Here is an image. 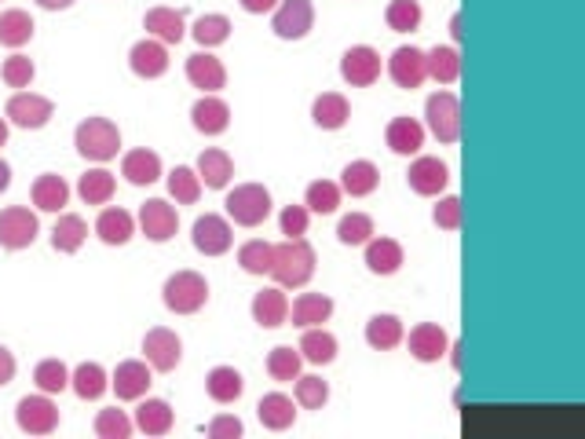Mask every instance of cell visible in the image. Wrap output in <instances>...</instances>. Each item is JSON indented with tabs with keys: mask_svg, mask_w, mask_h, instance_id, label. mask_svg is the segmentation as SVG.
<instances>
[{
	"mask_svg": "<svg viewBox=\"0 0 585 439\" xmlns=\"http://www.w3.org/2000/svg\"><path fill=\"white\" fill-rule=\"evenodd\" d=\"M315 26V4L311 0H278L275 15H271V30L282 41H300L308 37Z\"/></svg>",
	"mask_w": 585,
	"mask_h": 439,
	"instance_id": "9c48e42d",
	"label": "cell"
},
{
	"mask_svg": "<svg viewBox=\"0 0 585 439\" xmlns=\"http://www.w3.org/2000/svg\"><path fill=\"white\" fill-rule=\"evenodd\" d=\"M406 183H410V191L421 194V198H436V194L447 191V183H450L447 161L432 158V154H421V158H414L410 172H406Z\"/></svg>",
	"mask_w": 585,
	"mask_h": 439,
	"instance_id": "4fadbf2b",
	"label": "cell"
},
{
	"mask_svg": "<svg viewBox=\"0 0 585 439\" xmlns=\"http://www.w3.org/2000/svg\"><path fill=\"white\" fill-rule=\"evenodd\" d=\"M461 220H465V209H461V198L458 194H447V198H439L436 209H432V224L439 231H458Z\"/></svg>",
	"mask_w": 585,
	"mask_h": 439,
	"instance_id": "db71d44e",
	"label": "cell"
},
{
	"mask_svg": "<svg viewBox=\"0 0 585 439\" xmlns=\"http://www.w3.org/2000/svg\"><path fill=\"white\" fill-rule=\"evenodd\" d=\"M403 337H406L403 319L392 315V311H381V315H373V319L366 322V344L377 348V352H392V348H399Z\"/></svg>",
	"mask_w": 585,
	"mask_h": 439,
	"instance_id": "83f0119b",
	"label": "cell"
},
{
	"mask_svg": "<svg viewBox=\"0 0 585 439\" xmlns=\"http://www.w3.org/2000/svg\"><path fill=\"white\" fill-rule=\"evenodd\" d=\"M110 388L117 392V399H143L150 392V363L143 359H125L117 363L114 377H110Z\"/></svg>",
	"mask_w": 585,
	"mask_h": 439,
	"instance_id": "d6986e66",
	"label": "cell"
},
{
	"mask_svg": "<svg viewBox=\"0 0 585 439\" xmlns=\"http://www.w3.org/2000/svg\"><path fill=\"white\" fill-rule=\"evenodd\" d=\"M41 235V220L26 205H8L0 209V246L4 249H26Z\"/></svg>",
	"mask_w": 585,
	"mask_h": 439,
	"instance_id": "52a82bcc",
	"label": "cell"
},
{
	"mask_svg": "<svg viewBox=\"0 0 585 439\" xmlns=\"http://www.w3.org/2000/svg\"><path fill=\"white\" fill-rule=\"evenodd\" d=\"M293 399H297V407H304V410H322L330 403V385H326L319 374H304V377H297Z\"/></svg>",
	"mask_w": 585,
	"mask_h": 439,
	"instance_id": "7dc6e473",
	"label": "cell"
},
{
	"mask_svg": "<svg viewBox=\"0 0 585 439\" xmlns=\"http://www.w3.org/2000/svg\"><path fill=\"white\" fill-rule=\"evenodd\" d=\"M300 355H304V363H315V366H330L337 359V337L330 330H322V326H308L304 337H300Z\"/></svg>",
	"mask_w": 585,
	"mask_h": 439,
	"instance_id": "e575fe53",
	"label": "cell"
},
{
	"mask_svg": "<svg viewBox=\"0 0 585 439\" xmlns=\"http://www.w3.org/2000/svg\"><path fill=\"white\" fill-rule=\"evenodd\" d=\"M37 4H41L44 11H63V8H70L74 0H37Z\"/></svg>",
	"mask_w": 585,
	"mask_h": 439,
	"instance_id": "94428289",
	"label": "cell"
},
{
	"mask_svg": "<svg viewBox=\"0 0 585 439\" xmlns=\"http://www.w3.org/2000/svg\"><path fill=\"white\" fill-rule=\"evenodd\" d=\"M205 432L213 439H234V436H242L245 425L238 418H231V414H220V418H213L209 425H205Z\"/></svg>",
	"mask_w": 585,
	"mask_h": 439,
	"instance_id": "9f6ffc18",
	"label": "cell"
},
{
	"mask_svg": "<svg viewBox=\"0 0 585 439\" xmlns=\"http://www.w3.org/2000/svg\"><path fill=\"white\" fill-rule=\"evenodd\" d=\"M143 30H147V37H158L161 44H180L187 37V22H183V11L161 4L143 15Z\"/></svg>",
	"mask_w": 585,
	"mask_h": 439,
	"instance_id": "44dd1931",
	"label": "cell"
},
{
	"mask_svg": "<svg viewBox=\"0 0 585 439\" xmlns=\"http://www.w3.org/2000/svg\"><path fill=\"white\" fill-rule=\"evenodd\" d=\"M271 260H275V246L264 238H249L238 249V264H242L245 275H271Z\"/></svg>",
	"mask_w": 585,
	"mask_h": 439,
	"instance_id": "ee69618b",
	"label": "cell"
},
{
	"mask_svg": "<svg viewBox=\"0 0 585 439\" xmlns=\"http://www.w3.org/2000/svg\"><path fill=\"white\" fill-rule=\"evenodd\" d=\"M128 66H132V74L136 77L154 81V77H161L169 70V44H161L158 37H143V41L132 44Z\"/></svg>",
	"mask_w": 585,
	"mask_h": 439,
	"instance_id": "e0dca14e",
	"label": "cell"
},
{
	"mask_svg": "<svg viewBox=\"0 0 585 439\" xmlns=\"http://www.w3.org/2000/svg\"><path fill=\"white\" fill-rule=\"evenodd\" d=\"M117 191V180L114 172L107 169H88L81 180H77V194L85 198V205H107Z\"/></svg>",
	"mask_w": 585,
	"mask_h": 439,
	"instance_id": "ab89813d",
	"label": "cell"
},
{
	"mask_svg": "<svg viewBox=\"0 0 585 439\" xmlns=\"http://www.w3.org/2000/svg\"><path fill=\"white\" fill-rule=\"evenodd\" d=\"M30 198L41 213H63L66 202H70V183L63 176H55V172H41L30 187Z\"/></svg>",
	"mask_w": 585,
	"mask_h": 439,
	"instance_id": "cb8c5ba5",
	"label": "cell"
},
{
	"mask_svg": "<svg viewBox=\"0 0 585 439\" xmlns=\"http://www.w3.org/2000/svg\"><path fill=\"white\" fill-rule=\"evenodd\" d=\"M384 143H388V150L399 154V158H414V154H421V147H425V125H421L417 118L399 114V118L388 121Z\"/></svg>",
	"mask_w": 585,
	"mask_h": 439,
	"instance_id": "ac0fdd59",
	"label": "cell"
},
{
	"mask_svg": "<svg viewBox=\"0 0 585 439\" xmlns=\"http://www.w3.org/2000/svg\"><path fill=\"white\" fill-rule=\"evenodd\" d=\"M15 370H19V363H15V355L0 344V388L11 385V377H15Z\"/></svg>",
	"mask_w": 585,
	"mask_h": 439,
	"instance_id": "6f0895ef",
	"label": "cell"
},
{
	"mask_svg": "<svg viewBox=\"0 0 585 439\" xmlns=\"http://www.w3.org/2000/svg\"><path fill=\"white\" fill-rule=\"evenodd\" d=\"M286 319H289V297L282 293V286H271V290L256 293L253 297V322L256 326L278 330Z\"/></svg>",
	"mask_w": 585,
	"mask_h": 439,
	"instance_id": "484cf974",
	"label": "cell"
},
{
	"mask_svg": "<svg viewBox=\"0 0 585 439\" xmlns=\"http://www.w3.org/2000/svg\"><path fill=\"white\" fill-rule=\"evenodd\" d=\"M191 121L202 136H220V132H227V125H231V107H227V99H220V96H202L191 107Z\"/></svg>",
	"mask_w": 585,
	"mask_h": 439,
	"instance_id": "603a6c76",
	"label": "cell"
},
{
	"mask_svg": "<svg viewBox=\"0 0 585 439\" xmlns=\"http://www.w3.org/2000/svg\"><path fill=\"white\" fill-rule=\"evenodd\" d=\"M425 19V11L417 0H392L388 8H384V22H388V30L395 33H414Z\"/></svg>",
	"mask_w": 585,
	"mask_h": 439,
	"instance_id": "bcb514c9",
	"label": "cell"
},
{
	"mask_svg": "<svg viewBox=\"0 0 585 439\" xmlns=\"http://www.w3.org/2000/svg\"><path fill=\"white\" fill-rule=\"evenodd\" d=\"M315 249H311L308 238H286L275 246V260H271V279L282 286V290H300L315 279Z\"/></svg>",
	"mask_w": 585,
	"mask_h": 439,
	"instance_id": "6da1fadb",
	"label": "cell"
},
{
	"mask_svg": "<svg viewBox=\"0 0 585 439\" xmlns=\"http://www.w3.org/2000/svg\"><path fill=\"white\" fill-rule=\"evenodd\" d=\"M169 194L180 205L198 202V198H202V180H198V172L187 169V165H176V169L169 172Z\"/></svg>",
	"mask_w": 585,
	"mask_h": 439,
	"instance_id": "c3c4849f",
	"label": "cell"
},
{
	"mask_svg": "<svg viewBox=\"0 0 585 439\" xmlns=\"http://www.w3.org/2000/svg\"><path fill=\"white\" fill-rule=\"evenodd\" d=\"M121 176H125L132 187H150V183L161 180V158L147 147L128 150L125 158H121Z\"/></svg>",
	"mask_w": 585,
	"mask_h": 439,
	"instance_id": "d4e9b609",
	"label": "cell"
},
{
	"mask_svg": "<svg viewBox=\"0 0 585 439\" xmlns=\"http://www.w3.org/2000/svg\"><path fill=\"white\" fill-rule=\"evenodd\" d=\"M198 180H202V187H213V191H224L227 183H231L234 176V161L227 150L213 147V150H202V158H198Z\"/></svg>",
	"mask_w": 585,
	"mask_h": 439,
	"instance_id": "1f68e13d",
	"label": "cell"
},
{
	"mask_svg": "<svg viewBox=\"0 0 585 439\" xmlns=\"http://www.w3.org/2000/svg\"><path fill=\"white\" fill-rule=\"evenodd\" d=\"M132 429H136V421L128 418L125 410L110 407L96 414V436H103V439H128Z\"/></svg>",
	"mask_w": 585,
	"mask_h": 439,
	"instance_id": "816d5d0a",
	"label": "cell"
},
{
	"mask_svg": "<svg viewBox=\"0 0 585 439\" xmlns=\"http://www.w3.org/2000/svg\"><path fill=\"white\" fill-rule=\"evenodd\" d=\"M300 366H304V355H300V348H289V344H278L267 355V374L275 381H297Z\"/></svg>",
	"mask_w": 585,
	"mask_h": 439,
	"instance_id": "f6af8a7d",
	"label": "cell"
},
{
	"mask_svg": "<svg viewBox=\"0 0 585 439\" xmlns=\"http://www.w3.org/2000/svg\"><path fill=\"white\" fill-rule=\"evenodd\" d=\"M341 77L351 88H370L381 81V52L370 44H355L341 55Z\"/></svg>",
	"mask_w": 585,
	"mask_h": 439,
	"instance_id": "8fae6325",
	"label": "cell"
},
{
	"mask_svg": "<svg viewBox=\"0 0 585 439\" xmlns=\"http://www.w3.org/2000/svg\"><path fill=\"white\" fill-rule=\"evenodd\" d=\"M161 300L176 315H194V311H202L209 304V282L198 271H176L161 286Z\"/></svg>",
	"mask_w": 585,
	"mask_h": 439,
	"instance_id": "7a4b0ae2",
	"label": "cell"
},
{
	"mask_svg": "<svg viewBox=\"0 0 585 439\" xmlns=\"http://www.w3.org/2000/svg\"><path fill=\"white\" fill-rule=\"evenodd\" d=\"M139 227H143V235L150 242H169L176 231H180V213H176V205H169L165 198H150L143 209H139Z\"/></svg>",
	"mask_w": 585,
	"mask_h": 439,
	"instance_id": "5bb4252c",
	"label": "cell"
},
{
	"mask_svg": "<svg viewBox=\"0 0 585 439\" xmlns=\"http://www.w3.org/2000/svg\"><path fill=\"white\" fill-rule=\"evenodd\" d=\"M406 264V253L395 238H370L366 242V268L373 275H395Z\"/></svg>",
	"mask_w": 585,
	"mask_h": 439,
	"instance_id": "4dcf8cb0",
	"label": "cell"
},
{
	"mask_svg": "<svg viewBox=\"0 0 585 439\" xmlns=\"http://www.w3.org/2000/svg\"><path fill=\"white\" fill-rule=\"evenodd\" d=\"M381 187V169L373 165V161L359 158V161H348L341 172V191L351 194V198H366Z\"/></svg>",
	"mask_w": 585,
	"mask_h": 439,
	"instance_id": "f546056e",
	"label": "cell"
},
{
	"mask_svg": "<svg viewBox=\"0 0 585 439\" xmlns=\"http://www.w3.org/2000/svg\"><path fill=\"white\" fill-rule=\"evenodd\" d=\"M249 15H267V11H275L278 8V0H238Z\"/></svg>",
	"mask_w": 585,
	"mask_h": 439,
	"instance_id": "680465c9",
	"label": "cell"
},
{
	"mask_svg": "<svg viewBox=\"0 0 585 439\" xmlns=\"http://www.w3.org/2000/svg\"><path fill=\"white\" fill-rule=\"evenodd\" d=\"M461 15H454V19H450V37H454V41H461Z\"/></svg>",
	"mask_w": 585,
	"mask_h": 439,
	"instance_id": "6125c7cd",
	"label": "cell"
},
{
	"mask_svg": "<svg viewBox=\"0 0 585 439\" xmlns=\"http://www.w3.org/2000/svg\"><path fill=\"white\" fill-rule=\"evenodd\" d=\"M143 355H147L150 370L169 374V370H176L183 359V341L169 330V326H154V330H147V337H143Z\"/></svg>",
	"mask_w": 585,
	"mask_h": 439,
	"instance_id": "7c38bea8",
	"label": "cell"
},
{
	"mask_svg": "<svg viewBox=\"0 0 585 439\" xmlns=\"http://www.w3.org/2000/svg\"><path fill=\"white\" fill-rule=\"evenodd\" d=\"M308 224H311L308 205H286L282 216H278V227H282V235L286 238H304L308 235Z\"/></svg>",
	"mask_w": 585,
	"mask_h": 439,
	"instance_id": "11a10c76",
	"label": "cell"
},
{
	"mask_svg": "<svg viewBox=\"0 0 585 439\" xmlns=\"http://www.w3.org/2000/svg\"><path fill=\"white\" fill-rule=\"evenodd\" d=\"M8 187H11V165L4 158H0V194L8 191Z\"/></svg>",
	"mask_w": 585,
	"mask_h": 439,
	"instance_id": "91938a15",
	"label": "cell"
},
{
	"mask_svg": "<svg viewBox=\"0 0 585 439\" xmlns=\"http://www.w3.org/2000/svg\"><path fill=\"white\" fill-rule=\"evenodd\" d=\"M187 81H191L194 88H202L205 96H216V92L227 85V66L209 52H194L191 59H187Z\"/></svg>",
	"mask_w": 585,
	"mask_h": 439,
	"instance_id": "ffe728a7",
	"label": "cell"
},
{
	"mask_svg": "<svg viewBox=\"0 0 585 439\" xmlns=\"http://www.w3.org/2000/svg\"><path fill=\"white\" fill-rule=\"evenodd\" d=\"M348 118H351V107H348V99H344L341 92H322V96L311 103V121L326 132L344 129Z\"/></svg>",
	"mask_w": 585,
	"mask_h": 439,
	"instance_id": "d6a6232c",
	"label": "cell"
},
{
	"mask_svg": "<svg viewBox=\"0 0 585 439\" xmlns=\"http://www.w3.org/2000/svg\"><path fill=\"white\" fill-rule=\"evenodd\" d=\"M15 421H19L22 432H30V436H52L59 429V407L52 403V396H22L19 407H15Z\"/></svg>",
	"mask_w": 585,
	"mask_h": 439,
	"instance_id": "ba28073f",
	"label": "cell"
},
{
	"mask_svg": "<svg viewBox=\"0 0 585 439\" xmlns=\"http://www.w3.org/2000/svg\"><path fill=\"white\" fill-rule=\"evenodd\" d=\"M191 37L202 48H216V44H224L231 37V19L227 15H202V19L194 22Z\"/></svg>",
	"mask_w": 585,
	"mask_h": 439,
	"instance_id": "f907efd6",
	"label": "cell"
},
{
	"mask_svg": "<svg viewBox=\"0 0 585 439\" xmlns=\"http://www.w3.org/2000/svg\"><path fill=\"white\" fill-rule=\"evenodd\" d=\"M70 388L77 392V399H99L110 388V374L99 363H81L70 374Z\"/></svg>",
	"mask_w": 585,
	"mask_h": 439,
	"instance_id": "60d3db41",
	"label": "cell"
},
{
	"mask_svg": "<svg viewBox=\"0 0 585 439\" xmlns=\"http://www.w3.org/2000/svg\"><path fill=\"white\" fill-rule=\"evenodd\" d=\"M425 125L439 143L461 140V99L454 92H432L425 99Z\"/></svg>",
	"mask_w": 585,
	"mask_h": 439,
	"instance_id": "5b68a950",
	"label": "cell"
},
{
	"mask_svg": "<svg viewBox=\"0 0 585 439\" xmlns=\"http://www.w3.org/2000/svg\"><path fill=\"white\" fill-rule=\"evenodd\" d=\"M403 341L417 363H439L450 348V337L439 322H417L414 330H410V337H403Z\"/></svg>",
	"mask_w": 585,
	"mask_h": 439,
	"instance_id": "9a60e30c",
	"label": "cell"
},
{
	"mask_svg": "<svg viewBox=\"0 0 585 439\" xmlns=\"http://www.w3.org/2000/svg\"><path fill=\"white\" fill-rule=\"evenodd\" d=\"M341 183L333 180H315L308 183V191H304V205H308V213H319V216H330L337 213V205H341Z\"/></svg>",
	"mask_w": 585,
	"mask_h": 439,
	"instance_id": "7bdbcfd3",
	"label": "cell"
},
{
	"mask_svg": "<svg viewBox=\"0 0 585 439\" xmlns=\"http://www.w3.org/2000/svg\"><path fill=\"white\" fill-rule=\"evenodd\" d=\"M289 315H293V326H300V330L322 326V322H330V315H333V297H326V293H300V297L293 300Z\"/></svg>",
	"mask_w": 585,
	"mask_h": 439,
	"instance_id": "836d02e7",
	"label": "cell"
},
{
	"mask_svg": "<svg viewBox=\"0 0 585 439\" xmlns=\"http://www.w3.org/2000/svg\"><path fill=\"white\" fill-rule=\"evenodd\" d=\"M191 242L198 253H205V257H224L227 249L234 246V227L227 216L220 213H205L194 220L191 227Z\"/></svg>",
	"mask_w": 585,
	"mask_h": 439,
	"instance_id": "8992f818",
	"label": "cell"
},
{
	"mask_svg": "<svg viewBox=\"0 0 585 439\" xmlns=\"http://www.w3.org/2000/svg\"><path fill=\"white\" fill-rule=\"evenodd\" d=\"M373 235H377V227H373V216L366 213H348L337 224V238H341L344 246H366Z\"/></svg>",
	"mask_w": 585,
	"mask_h": 439,
	"instance_id": "681fc988",
	"label": "cell"
},
{
	"mask_svg": "<svg viewBox=\"0 0 585 439\" xmlns=\"http://www.w3.org/2000/svg\"><path fill=\"white\" fill-rule=\"evenodd\" d=\"M74 147L88 161H110L121 150V132L110 118H85L74 132Z\"/></svg>",
	"mask_w": 585,
	"mask_h": 439,
	"instance_id": "3957f363",
	"label": "cell"
},
{
	"mask_svg": "<svg viewBox=\"0 0 585 439\" xmlns=\"http://www.w3.org/2000/svg\"><path fill=\"white\" fill-rule=\"evenodd\" d=\"M96 235L103 238L107 246H125L128 238L136 235V220H132V213L121 209V205H107L96 220Z\"/></svg>",
	"mask_w": 585,
	"mask_h": 439,
	"instance_id": "f1b7e54d",
	"label": "cell"
},
{
	"mask_svg": "<svg viewBox=\"0 0 585 439\" xmlns=\"http://www.w3.org/2000/svg\"><path fill=\"white\" fill-rule=\"evenodd\" d=\"M425 70L436 85H454L461 77V52L450 44H436L432 52H425Z\"/></svg>",
	"mask_w": 585,
	"mask_h": 439,
	"instance_id": "8d00e7d4",
	"label": "cell"
},
{
	"mask_svg": "<svg viewBox=\"0 0 585 439\" xmlns=\"http://www.w3.org/2000/svg\"><path fill=\"white\" fill-rule=\"evenodd\" d=\"M33 30H37V26H33L30 11H22V8L0 11V44H4V48H22V44H30Z\"/></svg>",
	"mask_w": 585,
	"mask_h": 439,
	"instance_id": "f35d334b",
	"label": "cell"
},
{
	"mask_svg": "<svg viewBox=\"0 0 585 439\" xmlns=\"http://www.w3.org/2000/svg\"><path fill=\"white\" fill-rule=\"evenodd\" d=\"M224 205L238 227H260L271 216V191L264 183H238L234 191H227Z\"/></svg>",
	"mask_w": 585,
	"mask_h": 439,
	"instance_id": "277c9868",
	"label": "cell"
},
{
	"mask_svg": "<svg viewBox=\"0 0 585 439\" xmlns=\"http://www.w3.org/2000/svg\"><path fill=\"white\" fill-rule=\"evenodd\" d=\"M85 238H88V224L81 220V216L59 213V220H55V227H52L55 253H77V249L85 246Z\"/></svg>",
	"mask_w": 585,
	"mask_h": 439,
	"instance_id": "74e56055",
	"label": "cell"
},
{
	"mask_svg": "<svg viewBox=\"0 0 585 439\" xmlns=\"http://www.w3.org/2000/svg\"><path fill=\"white\" fill-rule=\"evenodd\" d=\"M205 392H209V399L213 403H220V407H231V403H238L245 392V377L234 370V366H213L209 370V377H205Z\"/></svg>",
	"mask_w": 585,
	"mask_h": 439,
	"instance_id": "4316f807",
	"label": "cell"
},
{
	"mask_svg": "<svg viewBox=\"0 0 585 439\" xmlns=\"http://www.w3.org/2000/svg\"><path fill=\"white\" fill-rule=\"evenodd\" d=\"M256 418L260 425L271 432H282L297 421V399L286 396V392H267L260 403H256Z\"/></svg>",
	"mask_w": 585,
	"mask_h": 439,
	"instance_id": "7402d4cb",
	"label": "cell"
},
{
	"mask_svg": "<svg viewBox=\"0 0 585 439\" xmlns=\"http://www.w3.org/2000/svg\"><path fill=\"white\" fill-rule=\"evenodd\" d=\"M8 143V118H0V147Z\"/></svg>",
	"mask_w": 585,
	"mask_h": 439,
	"instance_id": "be15d7a7",
	"label": "cell"
},
{
	"mask_svg": "<svg viewBox=\"0 0 585 439\" xmlns=\"http://www.w3.org/2000/svg\"><path fill=\"white\" fill-rule=\"evenodd\" d=\"M33 385L41 388L44 396H59L70 388V370H66L63 359H41L33 366Z\"/></svg>",
	"mask_w": 585,
	"mask_h": 439,
	"instance_id": "b9f144b4",
	"label": "cell"
},
{
	"mask_svg": "<svg viewBox=\"0 0 585 439\" xmlns=\"http://www.w3.org/2000/svg\"><path fill=\"white\" fill-rule=\"evenodd\" d=\"M55 114V103L48 96H37V92H15L4 107V118L19 129H44Z\"/></svg>",
	"mask_w": 585,
	"mask_h": 439,
	"instance_id": "30bf717a",
	"label": "cell"
},
{
	"mask_svg": "<svg viewBox=\"0 0 585 439\" xmlns=\"http://www.w3.org/2000/svg\"><path fill=\"white\" fill-rule=\"evenodd\" d=\"M388 77H392L399 88H421L428 81L425 70V52L414 48V44H399L388 59Z\"/></svg>",
	"mask_w": 585,
	"mask_h": 439,
	"instance_id": "2e32d148",
	"label": "cell"
},
{
	"mask_svg": "<svg viewBox=\"0 0 585 439\" xmlns=\"http://www.w3.org/2000/svg\"><path fill=\"white\" fill-rule=\"evenodd\" d=\"M172 425H176V414L165 399H143L136 407V429L147 432V436H169Z\"/></svg>",
	"mask_w": 585,
	"mask_h": 439,
	"instance_id": "d590c367",
	"label": "cell"
},
{
	"mask_svg": "<svg viewBox=\"0 0 585 439\" xmlns=\"http://www.w3.org/2000/svg\"><path fill=\"white\" fill-rule=\"evenodd\" d=\"M33 74H37V66H33V59L30 55H8L4 59V66H0V81L8 88H30V81H33Z\"/></svg>",
	"mask_w": 585,
	"mask_h": 439,
	"instance_id": "f5cc1de1",
	"label": "cell"
}]
</instances>
